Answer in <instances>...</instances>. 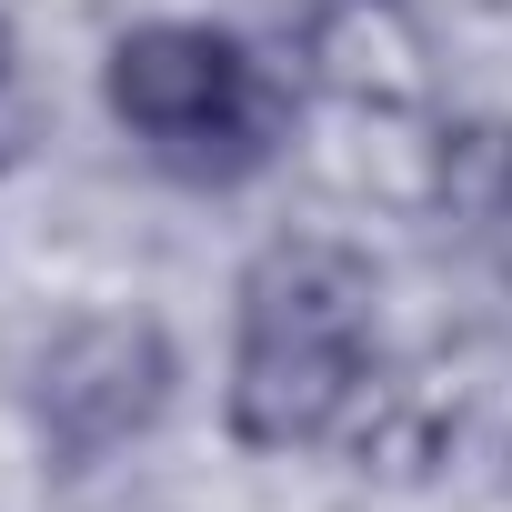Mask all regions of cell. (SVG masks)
<instances>
[{
	"instance_id": "obj_6",
	"label": "cell",
	"mask_w": 512,
	"mask_h": 512,
	"mask_svg": "<svg viewBox=\"0 0 512 512\" xmlns=\"http://www.w3.org/2000/svg\"><path fill=\"white\" fill-rule=\"evenodd\" d=\"M0 81H11V11H0Z\"/></svg>"
},
{
	"instance_id": "obj_4",
	"label": "cell",
	"mask_w": 512,
	"mask_h": 512,
	"mask_svg": "<svg viewBox=\"0 0 512 512\" xmlns=\"http://www.w3.org/2000/svg\"><path fill=\"white\" fill-rule=\"evenodd\" d=\"M302 71L352 111H422L432 31L412 0H302Z\"/></svg>"
},
{
	"instance_id": "obj_3",
	"label": "cell",
	"mask_w": 512,
	"mask_h": 512,
	"mask_svg": "<svg viewBox=\"0 0 512 512\" xmlns=\"http://www.w3.org/2000/svg\"><path fill=\"white\" fill-rule=\"evenodd\" d=\"M181 392V352L151 312H111V322H71L41 362H31V432L61 472L111 462L121 442H141Z\"/></svg>"
},
{
	"instance_id": "obj_1",
	"label": "cell",
	"mask_w": 512,
	"mask_h": 512,
	"mask_svg": "<svg viewBox=\"0 0 512 512\" xmlns=\"http://www.w3.org/2000/svg\"><path fill=\"white\" fill-rule=\"evenodd\" d=\"M372 262L352 241L282 231L241 272V342H231V442L241 452H312L372 382Z\"/></svg>"
},
{
	"instance_id": "obj_2",
	"label": "cell",
	"mask_w": 512,
	"mask_h": 512,
	"mask_svg": "<svg viewBox=\"0 0 512 512\" xmlns=\"http://www.w3.org/2000/svg\"><path fill=\"white\" fill-rule=\"evenodd\" d=\"M101 101L171 181H201V191L272 171V151L292 131V91L272 81V61H251V41H231L211 21L121 31L101 61Z\"/></svg>"
},
{
	"instance_id": "obj_5",
	"label": "cell",
	"mask_w": 512,
	"mask_h": 512,
	"mask_svg": "<svg viewBox=\"0 0 512 512\" xmlns=\"http://www.w3.org/2000/svg\"><path fill=\"white\" fill-rule=\"evenodd\" d=\"M432 191H442L452 221L492 231V221L512 211V131H502V121H462V131H442V171H432Z\"/></svg>"
}]
</instances>
